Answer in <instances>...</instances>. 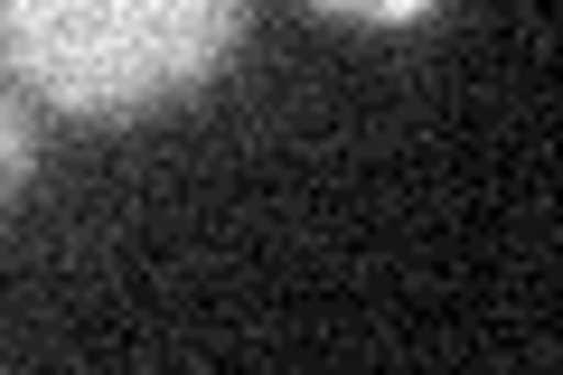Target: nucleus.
Listing matches in <instances>:
<instances>
[{"mask_svg": "<svg viewBox=\"0 0 563 375\" xmlns=\"http://www.w3.org/2000/svg\"><path fill=\"white\" fill-rule=\"evenodd\" d=\"M29 178H38V113H29V95L10 76H0V207L20 198Z\"/></svg>", "mask_w": 563, "mask_h": 375, "instance_id": "f03ea898", "label": "nucleus"}, {"mask_svg": "<svg viewBox=\"0 0 563 375\" xmlns=\"http://www.w3.org/2000/svg\"><path fill=\"white\" fill-rule=\"evenodd\" d=\"M254 0H0V76L66 122L188 103L244 47Z\"/></svg>", "mask_w": 563, "mask_h": 375, "instance_id": "f257e3e1", "label": "nucleus"}, {"mask_svg": "<svg viewBox=\"0 0 563 375\" xmlns=\"http://www.w3.org/2000/svg\"><path fill=\"white\" fill-rule=\"evenodd\" d=\"M320 20H347V29H413V20H432L442 0H310Z\"/></svg>", "mask_w": 563, "mask_h": 375, "instance_id": "7ed1b4c3", "label": "nucleus"}]
</instances>
